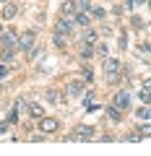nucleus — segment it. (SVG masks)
I'll list each match as a JSON object with an SVG mask.
<instances>
[{
  "instance_id": "nucleus-18",
  "label": "nucleus",
  "mask_w": 151,
  "mask_h": 156,
  "mask_svg": "<svg viewBox=\"0 0 151 156\" xmlns=\"http://www.w3.org/2000/svg\"><path fill=\"white\" fill-rule=\"evenodd\" d=\"M26 109H29V112H31V115H34V117H42V115H45V109H42V107H39V104H37V101H31V104H26Z\"/></svg>"
},
{
  "instance_id": "nucleus-19",
  "label": "nucleus",
  "mask_w": 151,
  "mask_h": 156,
  "mask_svg": "<svg viewBox=\"0 0 151 156\" xmlns=\"http://www.w3.org/2000/svg\"><path fill=\"white\" fill-rule=\"evenodd\" d=\"M94 55L107 57V44H104V42H96V44H94Z\"/></svg>"
},
{
  "instance_id": "nucleus-8",
  "label": "nucleus",
  "mask_w": 151,
  "mask_h": 156,
  "mask_svg": "<svg viewBox=\"0 0 151 156\" xmlns=\"http://www.w3.org/2000/svg\"><path fill=\"white\" fill-rule=\"evenodd\" d=\"M107 117H110L112 122H120V120H123V112H120L115 104H110V107H107Z\"/></svg>"
},
{
  "instance_id": "nucleus-14",
  "label": "nucleus",
  "mask_w": 151,
  "mask_h": 156,
  "mask_svg": "<svg viewBox=\"0 0 151 156\" xmlns=\"http://www.w3.org/2000/svg\"><path fill=\"white\" fill-rule=\"evenodd\" d=\"M13 57H16V47H5L0 60H3V62H13Z\"/></svg>"
},
{
  "instance_id": "nucleus-21",
  "label": "nucleus",
  "mask_w": 151,
  "mask_h": 156,
  "mask_svg": "<svg viewBox=\"0 0 151 156\" xmlns=\"http://www.w3.org/2000/svg\"><path fill=\"white\" fill-rule=\"evenodd\" d=\"M52 42H55V47H65V34H57V31H55Z\"/></svg>"
},
{
  "instance_id": "nucleus-29",
  "label": "nucleus",
  "mask_w": 151,
  "mask_h": 156,
  "mask_svg": "<svg viewBox=\"0 0 151 156\" xmlns=\"http://www.w3.org/2000/svg\"><path fill=\"white\" fill-rule=\"evenodd\" d=\"M3 29H5V26H3V23H0V34H3Z\"/></svg>"
},
{
  "instance_id": "nucleus-24",
  "label": "nucleus",
  "mask_w": 151,
  "mask_h": 156,
  "mask_svg": "<svg viewBox=\"0 0 151 156\" xmlns=\"http://www.w3.org/2000/svg\"><path fill=\"white\" fill-rule=\"evenodd\" d=\"M138 55H141V57H149V44H141V47H138Z\"/></svg>"
},
{
  "instance_id": "nucleus-25",
  "label": "nucleus",
  "mask_w": 151,
  "mask_h": 156,
  "mask_svg": "<svg viewBox=\"0 0 151 156\" xmlns=\"http://www.w3.org/2000/svg\"><path fill=\"white\" fill-rule=\"evenodd\" d=\"M143 3H146V0H130L128 8H138V5H143Z\"/></svg>"
},
{
  "instance_id": "nucleus-9",
  "label": "nucleus",
  "mask_w": 151,
  "mask_h": 156,
  "mask_svg": "<svg viewBox=\"0 0 151 156\" xmlns=\"http://www.w3.org/2000/svg\"><path fill=\"white\" fill-rule=\"evenodd\" d=\"M84 89H86V86L81 83V81H70V83H68V94H70V96H78Z\"/></svg>"
},
{
  "instance_id": "nucleus-7",
  "label": "nucleus",
  "mask_w": 151,
  "mask_h": 156,
  "mask_svg": "<svg viewBox=\"0 0 151 156\" xmlns=\"http://www.w3.org/2000/svg\"><path fill=\"white\" fill-rule=\"evenodd\" d=\"M89 21H91L89 13H76V16L70 18V23H76V26H81V29H89Z\"/></svg>"
},
{
  "instance_id": "nucleus-6",
  "label": "nucleus",
  "mask_w": 151,
  "mask_h": 156,
  "mask_svg": "<svg viewBox=\"0 0 151 156\" xmlns=\"http://www.w3.org/2000/svg\"><path fill=\"white\" fill-rule=\"evenodd\" d=\"M57 128H60V122H57L55 117H42V122H39V130H45V133H55Z\"/></svg>"
},
{
  "instance_id": "nucleus-27",
  "label": "nucleus",
  "mask_w": 151,
  "mask_h": 156,
  "mask_svg": "<svg viewBox=\"0 0 151 156\" xmlns=\"http://www.w3.org/2000/svg\"><path fill=\"white\" fill-rule=\"evenodd\" d=\"M8 73V68H5V62H0V76H5Z\"/></svg>"
},
{
  "instance_id": "nucleus-10",
  "label": "nucleus",
  "mask_w": 151,
  "mask_h": 156,
  "mask_svg": "<svg viewBox=\"0 0 151 156\" xmlns=\"http://www.w3.org/2000/svg\"><path fill=\"white\" fill-rule=\"evenodd\" d=\"M16 13H18V5H16V3H8V5L3 8V18H8V21L16 18Z\"/></svg>"
},
{
  "instance_id": "nucleus-2",
  "label": "nucleus",
  "mask_w": 151,
  "mask_h": 156,
  "mask_svg": "<svg viewBox=\"0 0 151 156\" xmlns=\"http://www.w3.org/2000/svg\"><path fill=\"white\" fill-rule=\"evenodd\" d=\"M104 73H107V81H110V83H117V78H120V62L104 57Z\"/></svg>"
},
{
  "instance_id": "nucleus-28",
  "label": "nucleus",
  "mask_w": 151,
  "mask_h": 156,
  "mask_svg": "<svg viewBox=\"0 0 151 156\" xmlns=\"http://www.w3.org/2000/svg\"><path fill=\"white\" fill-rule=\"evenodd\" d=\"M5 128H8V125H5V122H0V133H3V130H5Z\"/></svg>"
},
{
  "instance_id": "nucleus-16",
  "label": "nucleus",
  "mask_w": 151,
  "mask_h": 156,
  "mask_svg": "<svg viewBox=\"0 0 151 156\" xmlns=\"http://www.w3.org/2000/svg\"><path fill=\"white\" fill-rule=\"evenodd\" d=\"M70 21H68V18H60V21H57V34H68L70 31Z\"/></svg>"
},
{
  "instance_id": "nucleus-3",
  "label": "nucleus",
  "mask_w": 151,
  "mask_h": 156,
  "mask_svg": "<svg viewBox=\"0 0 151 156\" xmlns=\"http://www.w3.org/2000/svg\"><path fill=\"white\" fill-rule=\"evenodd\" d=\"M89 138H94V133H91L89 125H78V128H76V133L68 135V140H89Z\"/></svg>"
},
{
  "instance_id": "nucleus-12",
  "label": "nucleus",
  "mask_w": 151,
  "mask_h": 156,
  "mask_svg": "<svg viewBox=\"0 0 151 156\" xmlns=\"http://www.w3.org/2000/svg\"><path fill=\"white\" fill-rule=\"evenodd\" d=\"M73 8H76V13H89V0H73Z\"/></svg>"
},
{
  "instance_id": "nucleus-20",
  "label": "nucleus",
  "mask_w": 151,
  "mask_h": 156,
  "mask_svg": "<svg viewBox=\"0 0 151 156\" xmlns=\"http://www.w3.org/2000/svg\"><path fill=\"white\" fill-rule=\"evenodd\" d=\"M84 42H86V44H96V31L86 29V34H84Z\"/></svg>"
},
{
  "instance_id": "nucleus-11",
  "label": "nucleus",
  "mask_w": 151,
  "mask_h": 156,
  "mask_svg": "<svg viewBox=\"0 0 151 156\" xmlns=\"http://www.w3.org/2000/svg\"><path fill=\"white\" fill-rule=\"evenodd\" d=\"M42 55H45V50H42L39 44H34L31 50H29V60H31V62H37V60H42Z\"/></svg>"
},
{
  "instance_id": "nucleus-1",
  "label": "nucleus",
  "mask_w": 151,
  "mask_h": 156,
  "mask_svg": "<svg viewBox=\"0 0 151 156\" xmlns=\"http://www.w3.org/2000/svg\"><path fill=\"white\" fill-rule=\"evenodd\" d=\"M34 44H37V31H34V29H29V31L18 34V42H16V47H18V50L29 52V50H31Z\"/></svg>"
},
{
  "instance_id": "nucleus-23",
  "label": "nucleus",
  "mask_w": 151,
  "mask_h": 156,
  "mask_svg": "<svg viewBox=\"0 0 151 156\" xmlns=\"http://www.w3.org/2000/svg\"><path fill=\"white\" fill-rule=\"evenodd\" d=\"M89 13L96 16V18H104V8H89Z\"/></svg>"
},
{
  "instance_id": "nucleus-30",
  "label": "nucleus",
  "mask_w": 151,
  "mask_h": 156,
  "mask_svg": "<svg viewBox=\"0 0 151 156\" xmlns=\"http://www.w3.org/2000/svg\"><path fill=\"white\" fill-rule=\"evenodd\" d=\"M0 3H5V0H0Z\"/></svg>"
},
{
  "instance_id": "nucleus-31",
  "label": "nucleus",
  "mask_w": 151,
  "mask_h": 156,
  "mask_svg": "<svg viewBox=\"0 0 151 156\" xmlns=\"http://www.w3.org/2000/svg\"><path fill=\"white\" fill-rule=\"evenodd\" d=\"M0 91H3V89H0Z\"/></svg>"
},
{
  "instance_id": "nucleus-15",
  "label": "nucleus",
  "mask_w": 151,
  "mask_h": 156,
  "mask_svg": "<svg viewBox=\"0 0 151 156\" xmlns=\"http://www.w3.org/2000/svg\"><path fill=\"white\" fill-rule=\"evenodd\" d=\"M78 50H81V57H84V60L94 55V44H86V42H81V47H78Z\"/></svg>"
},
{
  "instance_id": "nucleus-13",
  "label": "nucleus",
  "mask_w": 151,
  "mask_h": 156,
  "mask_svg": "<svg viewBox=\"0 0 151 156\" xmlns=\"http://www.w3.org/2000/svg\"><path fill=\"white\" fill-rule=\"evenodd\" d=\"M135 117H138V120H143V122H149V117H151V109H149V104H143L141 109H135Z\"/></svg>"
},
{
  "instance_id": "nucleus-17",
  "label": "nucleus",
  "mask_w": 151,
  "mask_h": 156,
  "mask_svg": "<svg viewBox=\"0 0 151 156\" xmlns=\"http://www.w3.org/2000/svg\"><path fill=\"white\" fill-rule=\"evenodd\" d=\"M47 99H50V101H55V104H57V101H65V96H63V94H60L57 89H50V91H47Z\"/></svg>"
},
{
  "instance_id": "nucleus-5",
  "label": "nucleus",
  "mask_w": 151,
  "mask_h": 156,
  "mask_svg": "<svg viewBox=\"0 0 151 156\" xmlns=\"http://www.w3.org/2000/svg\"><path fill=\"white\" fill-rule=\"evenodd\" d=\"M112 104L117 107V109H128V104H130V94L128 91H117V94H115V101H112Z\"/></svg>"
},
{
  "instance_id": "nucleus-26",
  "label": "nucleus",
  "mask_w": 151,
  "mask_h": 156,
  "mask_svg": "<svg viewBox=\"0 0 151 156\" xmlns=\"http://www.w3.org/2000/svg\"><path fill=\"white\" fill-rule=\"evenodd\" d=\"M84 78H86V81H91V78H94V73H91V68H84Z\"/></svg>"
},
{
  "instance_id": "nucleus-4",
  "label": "nucleus",
  "mask_w": 151,
  "mask_h": 156,
  "mask_svg": "<svg viewBox=\"0 0 151 156\" xmlns=\"http://www.w3.org/2000/svg\"><path fill=\"white\" fill-rule=\"evenodd\" d=\"M0 42L5 47H16V42H18V34L13 31V29H3V34H0Z\"/></svg>"
},
{
  "instance_id": "nucleus-22",
  "label": "nucleus",
  "mask_w": 151,
  "mask_h": 156,
  "mask_svg": "<svg viewBox=\"0 0 151 156\" xmlns=\"http://www.w3.org/2000/svg\"><path fill=\"white\" fill-rule=\"evenodd\" d=\"M63 11H65V16H73V13H76V8H73V0L63 3Z\"/></svg>"
}]
</instances>
